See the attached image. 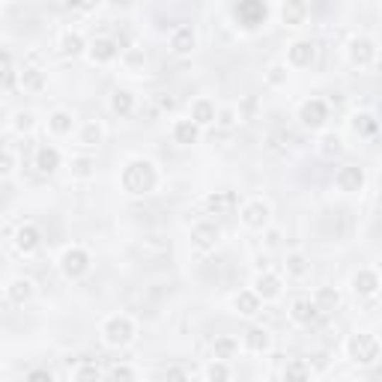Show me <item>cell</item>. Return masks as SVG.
Returning <instances> with one entry per match:
<instances>
[{
    "instance_id": "obj_49",
    "label": "cell",
    "mask_w": 382,
    "mask_h": 382,
    "mask_svg": "<svg viewBox=\"0 0 382 382\" xmlns=\"http://www.w3.org/2000/svg\"><path fill=\"white\" fill-rule=\"evenodd\" d=\"M159 108H162V111H174V108H176V102H174V96H167V93H162V96H159Z\"/></svg>"
},
{
    "instance_id": "obj_26",
    "label": "cell",
    "mask_w": 382,
    "mask_h": 382,
    "mask_svg": "<svg viewBox=\"0 0 382 382\" xmlns=\"http://www.w3.org/2000/svg\"><path fill=\"white\" fill-rule=\"evenodd\" d=\"M242 344H245L248 352H269L272 349V335H269L266 329H260V325H254V329L245 332Z\"/></svg>"
},
{
    "instance_id": "obj_32",
    "label": "cell",
    "mask_w": 382,
    "mask_h": 382,
    "mask_svg": "<svg viewBox=\"0 0 382 382\" xmlns=\"http://www.w3.org/2000/svg\"><path fill=\"white\" fill-rule=\"evenodd\" d=\"M69 174L75 179H93L96 176V159L93 155H75L72 162H69Z\"/></svg>"
},
{
    "instance_id": "obj_17",
    "label": "cell",
    "mask_w": 382,
    "mask_h": 382,
    "mask_svg": "<svg viewBox=\"0 0 382 382\" xmlns=\"http://www.w3.org/2000/svg\"><path fill=\"white\" fill-rule=\"evenodd\" d=\"M33 281L30 278H12L9 284H6V299L12 302V305H27L33 299Z\"/></svg>"
},
{
    "instance_id": "obj_46",
    "label": "cell",
    "mask_w": 382,
    "mask_h": 382,
    "mask_svg": "<svg viewBox=\"0 0 382 382\" xmlns=\"http://www.w3.org/2000/svg\"><path fill=\"white\" fill-rule=\"evenodd\" d=\"M108 376H111V379H135L137 373L132 371V367H125V364H117V367H111V371H108Z\"/></svg>"
},
{
    "instance_id": "obj_8",
    "label": "cell",
    "mask_w": 382,
    "mask_h": 382,
    "mask_svg": "<svg viewBox=\"0 0 382 382\" xmlns=\"http://www.w3.org/2000/svg\"><path fill=\"white\" fill-rule=\"evenodd\" d=\"M376 42L373 39H367V36H356V39H349V48H347V57L352 66H359V69H371L376 63Z\"/></svg>"
},
{
    "instance_id": "obj_39",
    "label": "cell",
    "mask_w": 382,
    "mask_h": 382,
    "mask_svg": "<svg viewBox=\"0 0 382 382\" xmlns=\"http://www.w3.org/2000/svg\"><path fill=\"white\" fill-rule=\"evenodd\" d=\"M284 379H310V364H305L302 359H293L284 367Z\"/></svg>"
},
{
    "instance_id": "obj_40",
    "label": "cell",
    "mask_w": 382,
    "mask_h": 382,
    "mask_svg": "<svg viewBox=\"0 0 382 382\" xmlns=\"http://www.w3.org/2000/svg\"><path fill=\"white\" fill-rule=\"evenodd\" d=\"M287 66L284 63H272V66H269L266 69V81H269V87H284V84H287Z\"/></svg>"
},
{
    "instance_id": "obj_13",
    "label": "cell",
    "mask_w": 382,
    "mask_h": 382,
    "mask_svg": "<svg viewBox=\"0 0 382 382\" xmlns=\"http://www.w3.org/2000/svg\"><path fill=\"white\" fill-rule=\"evenodd\" d=\"M287 60H290V66H296V69H308L310 63L317 60V45L310 39H296L293 45L287 48Z\"/></svg>"
},
{
    "instance_id": "obj_43",
    "label": "cell",
    "mask_w": 382,
    "mask_h": 382,
    "mask_svg": "<svg viewBox=\"0 0 382 382\" xmlns=\"http://www.w3.org/2000/svg\"><path fill=\"white\" fill-rule=\"evenodd\" d=\"M239 120H236V108H221L215 111V125H221V129H233Z\"/></svg>"
},
{
    "instance_id": "obj_5",
    "label": "cell",
    "mask_w": 382,
    "mask_h": 382,
    "mask_svg": "<svg viewBox=\"0 0 382 382\" xmlns=\"http://www.w3.org/2000/svg\"><path fill=\"white\" fill-rule=\"evenodd\" d=\"M90 266H93V257L87 251H84L81 245H72V248H66L60 254V272L69 278V281H78L90 272Z\"/></svg>"
},
{
    "instance_id": "obj_31",
    "label": "cell",
    "mask_w": 382,
    "mask_h": 382,
    "mask_svg": "<svg viewBox=\"0 0 382 382\" xmlns=\"http://www.w3.org/2000/svg\"><path fill=\"white\" fill-rule=\"evenodd\" d=\"M352 132H356L359 137H376L379 120H376L373 114H367V111H361V114L352 117Z\"/></svg>"
},
{
    "instance_id": "obj_4",
    "label": "cell",
    "mask_w": 382,
    "mask_h": 382,
    "mask_svg": "<svg viewBox=\"0 0 382 382\" xmlns=\"http://www.w3.org/2000/svg\"><path fill=\"white\" fill-rule=\"evenodd\" d=\"M233 16L245 30H257L269 18V6H266V0H236Z\"/></svg>"
},
{
    "instance_id": "obj_47",
    "label": "cell",
    "mask_w": 382,
    "mask_h": 382,
    "mask_svg": "<svg viewBox=\"0 0 382 382\" xmlns=\"http://www.w3.org/2000/svg\"><path fill=\"white\" fill-rule=\"evenodd\" d=\"M99 6H102V0H72V9L78 12H96Z\"/></svg>"
},
{
    "instance_id": "obj_34",
    "label": "cell",
    "mask_w": 382,
    "mask_h": 382,
    "mask_svg": "<svg viewBox=\"0 0 382 382\" xmlns=\"http://www.w3.org/2000/svg\"><path fill=\"white\" fill-rule=\"evenodd\" d=\"M105 140V129L99 125L96 120H90V123H84L81 125V132H78V144L81 147H99Z\"/></svg>"
},
{
    "instance_id": "obj_7",
    "label": "cell",
    "mask_w": 382,
    "mask_h": 382,
    "mask_svg": "<svg viewBox=\"0 0 382 382\" xmlns=\"http://www.w3.org/2000/svg\"><path fill=\"white\" fill-rule=\"evenodd\" d=\"M239 218L248 230H266L269 227V218H272V206H269L263 197H254L248 201L242 209H239Z\"/></svg>"
},
{
    "instance_id": "obj_3",
    "label": "cell",
    "mask_w": 382,
    "mask_h": 382,
    "mask_svg": "<svg viewBox=\"0 0 382 382\" xmlns=\"http://www.w3.org/2000/svg\"><path fill=\"white\" fill-rule=\"evenodd\" d=\"M132 337H135V322L125 314H114V317H108L102 322V341H105V347L123 349V347L132 344Z\"/></svg>"
},
{
    "instance_id": "obj_20",
    "label": "cell",
    "mask_w": 382,
    "mask_h": 382,
    "mask_svg": "<svg viewBox=\"0 0 382 382\" xmlns=\"http://www.w3.org/2000/svg\"><path fill=\"white\" fill-rule=\"evenodd\" d=\"M215 111H218L215 102L201 96V99H194V105H191V120L201 125V129H206V125H215Z\"/></svg>"
},
{
    "instance_id": "obj_23",
    "label": "cell",
    "mask_w": 382,
    "mask_h": 382,
    "mask_svg": "<svg viewBox=\"0 0 382 382\" xmlns=\"http://www.w3.org/2000/svg\"><path fill=\"white\" fill-rule=\"evenodd\" d=\"M317 317H320V310H317L314 299H296V302L290 305V320H293L296 325H310Z\"/></svg>"
},
{
    "instance_id": "obj_24",
    "label": "cell",
    "mask_w": 382,
    "mask_h": 382,
    "mask_svg": "<svg viewBox=\"0 0 382 382\" xmlns=\"http://www.w3.org/2000/svg\"><path fill=\"white\" fill-rule=\"evenodd\" d=\"M174 140H176L179 147L197 144V140H201V125H197L191 117H189V120H176V123H174Z\"/></svg>"
},
{
    "instance_id": "obj_28",
    "label": "cell",
    "mask_w": 382,
    "mask_h": 382,
    "mask_svg": "<svg viewBox=\"0 0 382 382\" xmlns=\"http://www.w3.org/2000/svg\"><path fill=\"white\" fill-rule=\"evenodd\" d=\"M284 272L290 278H305L310 272V260H308V254L302 251H290L287 257H284Z\"/></svg>"
},
{
    "instance_id": "obj_36",
    "label": "cell",
    "mask_w": 382,
    "mask_h": 382,
    "mask_svg": "<svg viewBox=\"0 0 382 382\" xmlns=\"http://www.w3.org/2000/svg\"><path fill=\"white\" fill-rule=\"evenodd\" d=\"M123 66L129 69V72H137V69H144V63H147V54H144V48L140 45H132V48H125L123 51Z\"/></svg>"
},
{
    "instance_id": "obj_2",
    "label": "cell",
    "mask_w": 382,
    "mask_h": 382,
    "mask_svg": "<svg viewBox=\"0 0 382 382\" xmlns=\"http://www.w3.org/2000/svg\"><path fill=\"white\" fill-rule=\"evenodd\" d=\"M347 352H349V359L356 361V364H361V367H367V364H376L379 361V352H382V347H379V337L376 335H371V332H356L347 341Z\"/></svg>"
},
{
    "instance_id": "obj_1",
    "label": "cell",
    "mask_w": 382,
    "mask_h": 382,
    "mask_svg": "<svg viewBox=\"0 0 382 382\" xmlns=\"http://www.w3.org/2000/svg\"><path fill=\"white\" fill-rule=\"evenodd\" d=\"M120 186L132 197L152 194L159 189V171H155V164L150 159H129L120 171Z\"/></svg>"
},
{
    "instance_id": "obj_38",
    "label": "cell",
    "mask_w": 382,
    "mask_h": 382,
    "mask_svg": "<svg viewBox=\"0 0 382 382\" xmlns=\"http://www.w3.org/2000/svg\"><path fill=\"white\" fill-rule=\"evenodd\" d=\"M209 382H227L233 373H230V367H227V361H221V359H215L209 367H206V373H203Z\"/></svg>"
},
{
    "instance_id": "obj_30",
    "label": "cell",
    "mask_w": 382,
    "mask_h": 382,
    "mask_svg": "<svg viewBox=\"0 0 382 382\" xmlns=\"http://www.w3.org/2000/svg\"><path fill=\"white\" fill-rule=\"evenodd\" d=\"M111 111H114L117 117H132V111H135V93L114 90V93H111Z\"/></svg>"
},
{
    "instance_id": "obj_6",
    "label": "cell",
    "mask_w": 382,
    "mask_h": 382,
    "mask_svg": "<svg viewBox=\"0 0 382 382\" xmlns=\"http://www.w3.org/2000/svg\"><path fill=\"white\" fill-rule=\"evenodd\" d=\"M189 239H191V248L194 251H201V254H209V251H215L218 248V242H221V227L215 221H197L194 227H191V233H189Z\"/></svg>"
},
{
    "instance_id": "obj_44",
    "label": "cell",
    "mask_w": 382,
    "mask_h": 382,
    "mask_svg": "<svg viewBox=\"0 0 382 382\" xmlns=\"http://www.w3.org/2000/svg\"><path fill=\"white\" fill-rule=\"evenodd\" d=\"M12 171H16V155L9 150H0V176H9Z\"/></svg>"
},
{
    "instance_id": "obj_42",
    "label": "cell",
    "mask_w": 382,
    "mask_h": 382,
    "mask_svg": "<svg viewBox=\"0 0 382 382\" xmlns=\"http://www.w3.org/2000/svg\"><path fill=\"white\" fill-rule=\"evenodd\" d=\"M320 144H322V152H325V155H335V152L344 150V137L335 135V132H329V135H322Z\"/></svg>"
},
{
    "instance_id": "obj_18",
    "label": "cell",
    "mask_w": 382,
    "mask_h": 382,
    "mask_svg": "<svg viewBox=\"0 0 382 382\" xmlns=\"http://www.w3.org/2000/svg\"><path fill=\"white\" fill-rule=\"evenodd\" d=\"M33 164H36V171L39 174H54L57 167L63 164V155H60V150L57 147H39L36 150V159H33Z\"/></svg>"
},
{
    "instance_id": "obj_22",
    "label": "cell",
    "mask_w": 382,
    "mask_h": 382,
    "mask_svg": "<svg viewBox=\"0 0 382 382\" xmlns=\"http://www.w3.org/2000/svg\"><path fill=\"white\" fill-rule=\"evenodd\" d=\"M260 308H263V299L254 290H242V293L233 296V310H236V314L254 317V314H260Z\"/></svg>"
},
{
    "instance_id": "obj_27",
    "label": "cell",
    "mask_w": 382,
    "mask_h": 382,
    "mask_svg": "<svg viewBox=\"0 0 382 382\" xmlns=\"http://www.w3.org/2000/svg\"><path fill=\"white\" fill-rule=\"evenodd\" d=\"M45 84H48L45 72L36 69V66H27V69H21V72H18V87L30 90V93H42V90H45Z\"/></svg>"
},
{
    "instance_id": "obj_19",
    "label": "cell",
    "mask_w": 382,
    "mask_h": 382,
    "mask_svg": "<svg viewBox=\"0 0 382 382\" xmlns=\"http://www.w3.org/2000/svg\"><path fill=\"white\" fill-rule=\"evenodd\" d=\"M281 21L287 27H302L308 21V4L305 0H284V6H281Z\"/></svg>"
},
{
    "instance_id": "obj_12",
    "label": "cell",
    "mask_w": 382,
    "mask_h": 382,
    "mask_svg": "<svg viewBox=\"0 0 382 382\" xmlns=\"http://www.w3.org/2000/svg\"><path fill=\"white\" fill-rule=\"evenodd\" d=\"M87 54L93 63H114L120 57V45H117V39H111V36H99L87 45Z\"/></svg>"
},
{
    "instance_id": "obj_21",
    "label": "cell",
    "mask_w": 382,
    "mask_h": 382,
    "mask_svg": "<svg viewBox=\"0 0 382 382\" xmlns=\"http://www.w3.org/2000/svg\"><path fill=\"white\" fill-rule=\"evenodd\" d=\"M236 209V194L233 191H215L206 197V212L209 215H230Z\"/></svg>"
},
{
    "instance_id": "obj_11",
    "label": "cell",
    "mask_w": 382,
    "mask_h": 382,
    "mask_svg": "<svg viewBox=\"0 0 382 382\" xmlns=\"http://www.w3.org/2000/svg\"><path fill=\"white\" fill-rule=\"evenodd\" d=\"M335 186H337V191H344V194L361 191V189H364V171H361L359 164H344V167H337Z\"/></svg>"
},
{
    "instance_id": "obj_50",
    "label": "cell",
    "mask_w": 382,
    "mask_h": 382,
    "mask_svg": "<svg viewBox=\"0 0 382 382\" xmlns=\"http://www.w3.org/2000/svg\"><path fill=\"white\" fill-rule=\"evenodd\" d=\"M164 376H167V379H189V373H186V371H179V367H171V371H167Z\"/></svg>"
},
{
    "instance_id": "obj_37",
    "label": "cell",
    "mask_w": 382,
    "mask_h": 382,
    "mask_svg": "<svg viewBox=\"0 0 382 382\" xmlns=\"http://www.w3.org/2000/svg\"><path fill=\"white\" fill-rule=\"evenodd\" d=\"M33 125H36L33 111H16V117H12V129H16L18 135H30Z\"/></svg>"
},
{
    "instance_id": "obj_10",
    "label": "cell",
    "mask_w": 382,
    "mask_h": 382,
    "mask_svg": "<svg viewBox=\"0 0 382 382\" xmlns=\"http://www.w3.org/2000/svg\"><path fill=\"white\" fill-rule=\"evenodd\" d=\"M12 245H16L18 254L30 257V254H36L39 245H42V230L36 227V224H21V227L16 230V236H12Z\"/></svg>"
},
{
    "instance_id": "obj_14",
    "label": "cell",
    "mask_w": 382,
    "mask_h": 382,
    "mask_svg": "<svg viewBox=\"0 0 382 382\" xmlns=\"http://www.w3.org/2000/svg\"><path fill=\"white\" fill-rule=\"evenodd\" d=\"M251 290L260 296L263 302H275L281 293H284V284H281V278L275 275V272H260L257 278H254V284H251Z\"/></svg>"
},
{
    "instance_id": "obj_25",
    "label": "cell",
    "mask_w": 382,
    "mask_h": 382,
    "mask_svg": "<svg viewBox=\"0 0 382 382\" xmlns=\"http://www.w3.org/2000/svg\"><path fill=\"white\" fill-rule=\"evenodd\" d=\"M314 305L320 310V317L322 314H335V310L341 308V293H337V287H320L314 293Z\"/></svg>"
},
{
    "instance_id": "obj_33",
    "label": "cell",
    "mask_w": 382,
    "mask_h": 382,
    "mask_svg": "<svg viewBox=\"0 0 382 382\" xmlns=\"http://www.w3.org/2000/svg\"><path fill=\"white\" fill-rule=\"evenodd\" d=\"M60 51L66 57H78V54L87 51V39H84L78 30H66L63 39H60Z\"/></svg>"
},
{
    "instance_id": "obj_45",
    "label": "cell",
    "mask_w": 382,
    "mask_h": 382,
    "mask_svg": "<svg viewBox=\"0 0 382 382\" xmlns=\"http://www.w3.org/2000/svg\"><path fill=\"white\" fill-rule=\"evenodd\" d=\"M75 379H102V371H99L96 364H81L78 371H72Z\"/></svg>"
},
{
    "instance_id": "obj_9",
    "label": "cell",
    "mask_w": 382,
    "mask_h": 382,
    "mask_svg": "<svg viewBox=\"0 0 382 382\" xmlns=\"http://www.w3.org/2000/svg\"><path fill=\"white\" fill-rule=\"evenodd\" d=\"M329 120V102L325 99H308L299 105V123L305 129H322Z\"/></svg>"
},
{
    "instance_id": "obj_29",
    "label": "cell",
    "mask_w": 382,
    "mask_h": 382,
    "mask_svg": "<svg viewBox=\"0 0 382 382\" xmlns=\"http://www.w3.org/2000/svg\"><path fill=\"white\" fill-rule=\"evenodd\" d=\"M48 129H51V135H57V137L72 135V129H75V117L69 114V111H54V114L48 117Z\"/></svg>"
},
{
    "instance_id": "obj_35",
    "label": "cell",
    "mask_w": 382,
    "mask_h": 382,
    "mask_svg": "<svg viewBox=\"0 0 382 382\" xmlns=\"http://www.w3.org/2000/svg\"><path fill=\"white\" fill-rule=\"evenodd\" d=\"M236 352H239V341L230 335H221V337H215V344H212V359L227 361V359L236 356Z\"/></svg>"
},
{
    "instance_id": "obj_51",
    "label": "cell",
    "mask_w": 382,
    "mask_h": 382,
    "mask_svg": "<svg viewBox=\"0 0 382 382\" xmlns=\"http://www.w3.org/2000/svg\"><path fill=\"white\" fill-rule=\"evenodd\" d=\"M12 63V57H9V51H4L0 48V66H9Z\"/></svg>"
},
{
    "instance_id": "obj_48",
    "label": "cell",
    "mask_w": 382,
    "mask_h": 382,
    "mask_svg": "<svg viewBox=\"0 0 382 382\" xmlns=\"http://www.w3.org/2000/svg\"><path fill=\"white\" fill-rule=\"evenodd\" d=\"M27 379H33V382H51L54 373L51 371H30V373H27Z\"/></svg>"
},
{
    "instance_id": "obj_16",
    "label": "cell",
    "mask_w": 382,
    "mask_h": 382,
    "mask_svg": "<svg viewBox=\"0 0 382 382\" xmlns=\"http://www.w3.org/2000/svg\"><path fill=\"white\" fill-rule=\"evenodd\" d=\"M352 290H356V296H364V299L376 296L379 293V272L376 269H359V272L352 275Z\"/></svg>"
},
{
    "instance_id": "obj_15",
    "label": "cell",
    "mask_w": 382,
    "mask_h": 382,
    "mask_svg": "<svg viewBox=\"0 0 382 382\" xmlns=\"http://www.w3.org/2000/svg\"><path fill=\"white\" fill-rule=\"evenodd\" d=\"M197 48V33L191 24H179L176 30L171 33V51L179 54V57H186V54H191Z\"/></svg>"
},
{
    "instance_id": "obj_41",
    "label": "cell",
    "mask_w": 382,
    "mask_h": 382,
    "mask_svg": "<svg viewBox=\"0 0 382 382\" xmlns=\"http://www.w3.org/2000/svg\"><path fill=\"white\" fill-rule=\"evenodd\" d=\"M18 87V69L16 66H0V90H16Z\"/></svg>"
}]
</instances>
